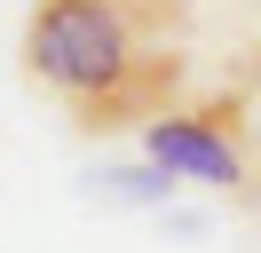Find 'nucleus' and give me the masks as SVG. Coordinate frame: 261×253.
Returning a JSON list of instances; mask_svg holds the SVG:
<instances>
[{
  "mask_svg": "<svg viewBox=\"0 0 261 253\" xmlns=\"http://www.w3.org/2000/svg\"><path fill=\"white\" fill-rule=\"evenodd\" d=\"M95 190H103V198H119V206H159V214H166L174 174L150 158V166H111V174H95Z\"/></svg>",
  "mask_w": 261,
  "mask_h": 253,
  "instance_id": "obj_3",
  "label": "nucleus"
},
{
  "mask_svg": "<svg viewBox=\"0 0 261 253\" xmlns=\"http://www.w3.org/2000/svg\"><path fill=\"white\" fill-rule=\"evenodd\" d=\"M143 158H159L174 182H206V190H238L245 182V158L229 150V135L214 119H182V111L143 119Z\"/></svg>",
  "mask_w": 261,
  "mask_h": 253,
  "instance_id": "obj_2",
  "label": "nucleus"
},
{
  "mask_svg": "<svg viewBox=\"0 0 261 253\" xmlns=\"http://www.w3.org/2000/svg\"><path fill=\"white\" fill-rule=\"evenodd\" d=\"M174 24L182 0H32L24 16V71L56 103L80 111V127L159 119L174 87Z\"/></svg>",
  "mask_w": 261,
  "mask_h": 253,
  "instance_id": "obj_1",
  "label": "nucleus"
}]
</instances>
